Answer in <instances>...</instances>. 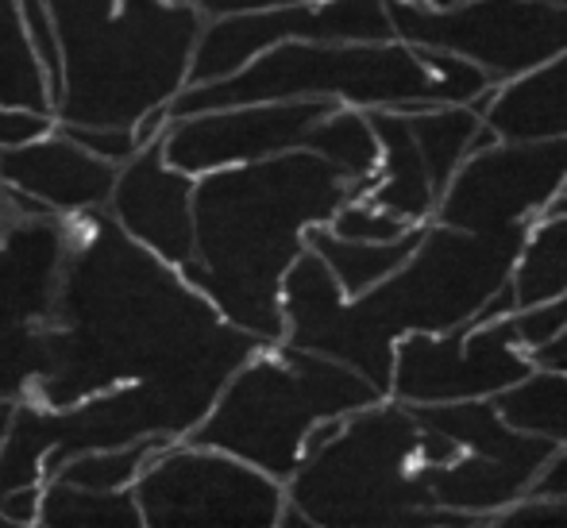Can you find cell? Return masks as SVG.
<instances>
[{"mask_svg":"<svg viewBox=\"0 0 567 528\" xmlns=\"http://www.w3.org/2000/svg\"><path fill=\"white\" fill-rule=\"evenodd\" d=\"M62 324L43 335V366L31 382L51 410L143 382L197 424L228 374L262 348L109 216H97V236L62 270Z\"/></svg>","mask_w":567,"mask_h":528,"instance_id":"cell-1","label":"cell"},{"mask_svg":"<svg viewBox=\"0 0 567 528\" xmlns=\"http://www.w3.org/2000/svg\"><path fill=\"white\" fill-rule=\"evenodd\" d=\"M525 236L529 228L475 236L429 220L410 259L355 298H343L324 259L306 247L282 278V343L337 359L386 394L394 343L475 320L509 282Z\"/></svg>","mask_w":567,"mask_h":528,"instance_id":"cell-2","label":"cell"},{"mask_svg":"<svg viewBox=\"0 0 567 528\" xmlns=\"http://www.w3.org/2000/svg\"><path fill=\"white\" fill-rule=\"evenodd\" d=\"M351 197L348 178L298 147L194 182V259L178 270L228 324L278 343L282 278L306 251V228L329 224Z\"/></svg>","mask_w":567,"mask_h":528,"instance_id":"cell-3","label":"cell"},{"mask_svg":"<svg viewBox=\"0 0 567 528\" xmlns=\"http://www.w3.org/2000/svg\"><path fill=\"white\" fill-rule=\"evenodd\" d=\"M491 77L475 62L436 46H413L405 39L382 43H317L290 39L255 54L236 74L186 85L166 105L174 116L189 112L255 105V101H337L351 108H421V105H475Z\"/></svg>","mask_w":567,"mask_h":528,"instance_id":"cell-4","label":"cell"},{"mask_svg":"<svg viewBox=\"0 0 567 528\" xmlns=\"http://www.w3.org/2000/svg\"><path fill=\"white\" fill-rule=\"evenodd\" d=\"M62 43L54 124H127L186 90L205 15L189 0H47Z\"/></svg>","mask_w":567,"mask_h":528,"instance_id":"cell-5","label":"cell"},{"mask_svg":"<svg viewBox=\"0 0 567 528\" xmlns=\"http://www.w3.org/2000/svg\"><path fill=\"white\" fill-rule=\"evenodd\" d=\"M379 397L386 394L337 359L282 340L262 343L228 374L186 439L220 447L286 483L298 470L301 439L317 421L348 417Z\"/></svg>","mask_w":567,"mask_h":528,"instance_id":"cell-6","label":"cell"},{"mask_svg":"<svg viewBox=\"0 0 567 528\" xmlns=\"http://www.w3.org/2000/svg\"><path fill=\"white\" fill-rule=\"evenodd\" d=\"M286 498L321 528L478 525L433 506L421 478V424L394 397L348 413L337 436L286 478Z\"/></svg>","mask_w":567,"mask_h":528,"instance_id":"cell-7","label":"cell"},{"mask_svg":"<svg viewBox=\"0 0 567 528\" xmlns=\"http://www.w3.org/2000/svg\"><path fill=\"white\" fill-rule=\"evenodd\" d=\"M147 528H275L286 483L194 439H171L132 486Z\"/></svg>","mask_w":567,"mask_h":528,"instance_id":"cell-8","label":"cell"},{"mask_svg":"<svg viewBox=\"0 0 567 528\" xmlns=\"http://www.w3.org/2000/svg\"><path fill=\"white\" fill-rule=\"evenodd\" d=\"M386 8L398 39L460 54L494 85L540 66L567 46V8L548 0H463L452 8L386 0Z\"/></svg>","mask_w":567,"mask_h":528,"instance_id":"cell-9","label":"cell"},{"mask_svg":"<svg viewBox=\"0 0 567 528\" xmlns=\"http://www.w3.org/2000/svg\"><path fill=\"white\" fill-rule=\"evenodd\" d=\"M567 178V139H498L471 151L436 197V224L475 236L525 231Z\"/></svg>","mask_w":567,"mask_h":528,"instance_id":"cell-10","label":"cell"},{"mask_svg":"<svg viewBox=\"0 0 567 528\" xmlns=\"http://www.w3.org/2000/svg\"><path fill=\"white\" fill-rule=\"evenodd\" d=\"M529 371L533 363L517 343L514 320H467L449 332H405L394 343L386 397L402 405L494 397Z\"/></svg>","mask_w":567,"mask_h":528,"instance_id":"cell-11","label":"cell"},{"mask_svg":"<svg viewBox=\"0 0 567 528\" xmlns=\"http://www.w3.org/2000/svg\"><path fill=\"white\" fill-rule=\"evenodd\" d=\"M290 39L317 43H382L394 39L386 0H293V4L247 8L202 23L186 85L236 74L255 54Z\"/></svg>","mask_w":567,"mask_h":528,"instance_id":"cell-12","label":"cell"},{"mask_svg":"<svg viewBox=\"0 0 567 528\" xmlns=\"http://www.w3.org/2000/svg\"><path fill=\"white\" fill-rule=\"evenodd\" d=\"M332 108H340L337 101H255L189 112L163 127V155L194 178L225 166L259 163L306 147V135Z\"/></svg>","mask_w":567,"mask_h":528,"instance_id":"cell-13","label":"cell"},{"mask_svg":"<svg viewBox=\"0 0 567 528\" xmlns=\"http://www.w3.org/2000/svg\"><path fill=\"white\" fill-rule=\"evenodd\" d=\"M194 174L166 163L163 135L116 166L105 216L127 239L182 270L194 259Z\"/></svg>","mask_w":567,"mask_h":528,"instance_id":"cell-14","label":"cell"},{"mask_svg":"<svg viewBox=\"0 0 567 528\" xmlns=\"http://www.w3.org/2000/svg\"><path fill=\"white\" fill-rule=\"evenodd\" d=\"M116 166L74 143L59 124L12 147H0V186L47 216L105 213Z\"/></svg>","mask_w":567,"mask_h":528,"instance_id":"cell-15","label":"cell"},{"mask_svg":"<svg viewBox=\"0 0 567 528\" xmlns=\"http://www.w3.org/2000/svg\"><path fill=\"white\" fill-rule=\"evenodd\" d=\"M475 108L498 139H567V46L540 66L491 85Z\"/></svg>","mask_w":567,"mask_h":528,"instance_id":"cell-16","label":"cell"},{"mask_svg":"<svg viewBox=\"0 0 567 528\" xmlns=\"http://www.w3.org/2000/svg\"><path fill=\"white\" fill-rule=\"evenodd\" d=\"M374 135H379V166L367 186V201L382 205L410 224H429L436 213V189L429 166L410 132L402 108H367Z\"/></svg>","mask_w":567,"mask_h":528,"instance_id":"cell-17","label":"cell"},{"mask_svg":"<svg viewBox=\"0 0 567 528\" xmlns=\"http://www.w3.org/2000/svg\"><path fill=\"white\" fill-rule=\"evenodd\" d=\"M421 478H425L433 506L452 509V514H467L475 521L491 525L502 509L514 506L517 498H525L537 470L514 459L460 452L449 463H433V467L421 463Z\"/></svg>","mask_w":567,"mask_h":528,"instance_id":"cell-18","label":"cell"},{"mask_svg":"<svg viewBox=\"0 0 567 528\" xmlns=\"http://www.w3.org/2000/svg\"><path fill=\"white\" fill-rule=\"evenodd\" d=\"M421 236H425V224H413L405 236L390 239V244H363V239H340L337 231H329V224H313L306 228V247L324 259L343 298H355L394 275L421 244Z\"/></svg>","mask_w":567,"mask_h":528,"instance_id":"cell-19","label":"cell"},{"mask_svg":"<svg viewBox=\"0 0 567 528\" xmlns=\"http://www.w3.org/2000/svg\"><path fill=\"white\" fill-rule=\"evenodd\" d=\"M39 528H143L132 486L127 490H90V486L47 478L39 494Z\"/></svg>","mask_w":567,"mask_h":528,"instance_id":"cell-20","label":"cell"},{"mask_svg":"<svg viewBox=\"0 0 567 528\" xmlns=\"http://www.w3.org/2000/svg\"><path fill=\"white\" fill-rule=\"evenodd\" d=\"M498 417L525 436H540L548 444H567V374L533 366L514 386L491 397Z\"/></svg>","mask_w":567,"mask_h":528,"instance_id":"cell-21","label":"cell"},{"mask_svg":"<svg viewBox=\"0 0 567 528\" xmlns=\"http://www.w3.org/2000/svg\"><path fill=\"white\" fill-rule=\"evenodd\" d=\"M509 286H514L517 309L553 301L567 290V216L564 213H545L529 224V236H525L522 251H517Z\"/></svg>","mask_w":567,"mask_h":528,"instance_id":"cell-22","label":"cell"},{"mask_svg":"<svg viewBox=\"0 0 567 528\" xmlns=\"http://www.w3.org/2000/svg\"><path fill=\"white\" fill-rule=\"evenodd\" d=\"M306 151H313L324 163L337 166L343 178H348L351 197L367 194L374 166H379V135H374L367 112L351 105H340L329 116L317 120L313 132L306 135Z\"/></svg>","mask_w":567,"mask_h":528,"instance_id":"cell-23","label":"cell"},{"mask_svg":"<svg viewBox=\"0 0 567 528\" xmlns=\"http://www.w3.org/2000/svg\"><path fill=\"white\" fill-rule=\"evenodd\" d=\"M405 120H410V132L429 166L436 197H441L455 166L471 155L475 132L483 127V112L475 105H421L405 112Z\"/></svg>","mask_w":567,"mask_h":528,"instance_id":"cell-24","label":"cell"},{"mask_svg":"<svg viewBox=\"0 0 567 528\" xmlns=\"http://www.w3.org/2000/svg\"><path fill=\"white\" fill-rule=\"evenodd\" d=\"M0 105L54 116L47 77L23 35L20 0H0Z\"/></svg>","mask_w":567,"mask_h":528,"instance_id":"cell-25","label":"cell"},{"mask_svg":"<svg viewBox=\"0 0 567 528\" xmlns=\"http://www.w3.org/2000/svg\"><path fill=\"white\" fill-rule=\"evenodd\" d=\"M171 439H135V444H116V447H85L74 452L70 459H62V467L54 470V478L74 486H90V490H127L135 486L140 470L151 463V455Z\"/></svg>","mask_w":567,"mask_h":528,"instance_id":"cell-26","label":"cell"},{"mask_svg":"<svg viewBox=\"0 0 567 528\" xmlns=\"http://www.w3.org/2000/svg\"><path fill=\"white\" fill-rule=\"evenodd\" d=\"M413 224L394 216L382 205L367 201V197H348L337 213L329 216V231H337L340 239H363V244H390V239L405 236Z\"/></svg>","mask_w":567,"mask_h":528,"instance_id":"cell-27","label":"cell"},{"mask_svg":"<svg viewBox=\"0 0 567 528\" xmlns=\"http://www.w3.org/2000/svg\"><path fill=\"white\" fill-rule=\"evenodd\" d=\"M20 20H23L28 46H31V54H35L39 70H43L47 90H51V101H54L62 90V43H59V31H54L51 4H47V0H20Z\"/></svg>","mask_w":567,"mask_h":528,"instance_id":"cell-28","label":"cell"},{"mask_svg":"<svg viewBox=\"0 0 567 528\" xmlns=\"http://www.w3.org/2000/svg\"><path fill=\"white\" fill-rule=\"evenodd\" d=\"M59 127L74 143H82L85 151H93V155L105 158V163H113V166H124L127 158L140 151L135 127H127V124H59Z\"/></svg>","mask_w":567,"mask_h":528,"instance_id":"cell-29","label":"cell"},{"mask_svg":"<svg viewBox=\"0 0 567 528\" xmlns=\"http://www.w3.org/2000/svg\"><path fill=\"white\" fill-rule=\"evenodd\" d=\"M491 525L498 528H556L567 525V498H517L514 506H506Z\"/></svg>","mask_w":567,"mask_h":528,"instance_id":"cell-30","label":"cell"},{"mask_svg":"<svg viewBox=\"0 0 567 528\" xmlns=\"http://www.w3.org/2000/svg\"><path fill=\"white\" fill-rule=\"evenodd\" d=\"M51 124H54V116H43V112L0 105V147H12V143H23V139H31V135H43Z\"/></svg>","mask_w":567,"mask_h":528,"instance_id":"cell-31","label":"cell"},{"mask_svg":"<svg viewBox=\"0 0 567 528\" xmlns=\"http://www.w3.org/2000/svg\"><path fill=\"white\" fill-rule=\"evenodd\" d=\"M533 498H567V444H556L553 455L545 459V467L537 470V478L529 483Z\"/></svg>","mask_w":567,"mask_h":528,"instance_id":"cell-32","label":"cell"},{"mask_svg":"<svg viewBox=\"0 0 567 528\" xmlns=\"http://www.w3.org/2000/svg\"><path fill=\"white\" fill-rule=\"evenodd\" d=\"M39 494H43V486H16V490L0 494V514H4V521L12 525V528L35 525Z\"/></svg>","mask_w":567,"mask_h":528,"instance_id":"cell-33","label":"cell"},{"mask_svg":"<svg viewBox=\"0 0 567 528\" xmlns=\"http://www.w3.org/2000/svg\"><path fill=\"white\" fill-rule=\"evenodd\" d=\"M529 355V363L533 366H545V371H560L567 374V324L560 328L556 335H548L540 348H533V351H525Z\"/></svg>","mask_w":567,"mask_h":528,"instance_id":"cell-34","label":"cell"},{"mask_svg":"<svg viewBox=\"0 0 567 528\" xmlns=\"http://www.w3.org/2000/svg\"><path fill=\"white\" fill-rule=\"evenodd\" d=\"M205 20L213 15H228V12H247V8H270V4H293V0H189Z\"/></svg>","mask_w":567,"mask_h":528,"instance_id":"cell-35","label":"cell"},{"mask_svg":"<svg viewBox=\"0 0 567 528\" xmlns=\"http://www.w3.org/2000/svg\"><path fill=\"white\" fill-rule=\"evenodd\" d=\"M12 413H16V397H0V444H4L8 428H12Z\"/></svg>","mask_w":567,"mask_h":528,"instance_id":"cell-36","label":"cell"},{"mask_svg":"<svg viewBox=\"0 0 567 528\" xmlns=\"http://www.w3.org/2000/svg\"><path fill=\"white\" fill-rule=\"evenodd\" d=\"M548 213H564V216H567V178H564L560 194L553 197V205H548Z\"/></svg>","mask_w":567,"mask_h":528,"instance_id":"cell-37","label":"cell"},{"mask_svg":"<svg viewBox=\"0 0 567 528\" xmlns=\"http://www.w3.org/2000/svg\"><path fill=\"white\" fill-rule=\"evenodd\" d=\"M413 4H429V8H452V4H463V0H413Z\"/></svg>","mask_w":567,"mask_h":528,"instance_id":"cell-38","label":"cell"},{"mask_svg":"<svg viewBox=\"0 0 567 528\" xmlns=\"http://www.w3.org/2000/svg\"><path fill=\"white\" fill-rule=\"evenodd\" d=\"M548 4H560V8H567V0H548Z\"/></svg>","mask_w":567,"mask_h":528,"instance_id":"cell-39","label":"cell"}]
</instances>
